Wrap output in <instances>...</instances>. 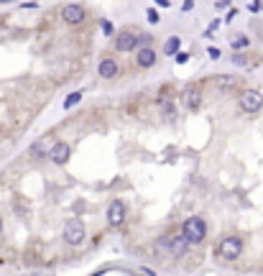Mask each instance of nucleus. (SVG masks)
<instances>
[{"label": "nucleus", "instance_id": "10", "mask_svg": "<svg viewBox=\"0 0 263 276\" xmlns=\"http://www.w3.org/2000/svg\"><path fill=\"white\" fill-rule=\"evenodd\" d=\"M156 51L154 49H148V46H141L138 49V54H136V64L138 67H143V69H148V67H154L156 64Z\"/></svg>", "mask_w": 263, "mask_h": 276}, {"label": "nucleus", "instance_id": "14", "mask_svg": "<svg viewBox=\"0 0 263 276\" xmlns=\"http://www.w3.org/2000/svg\"><path fill=\"white\" fill-rule=\"evenodd\" d=\"M215 85H217L220 90H233V87L238 85V80H235L233 74H217V77H215Z\"/></svg>", "mask_w": 263, "mask_h": 276}, {"label": "nucleus", "instance_id": "15", "mask_svg": "<svg viewBox=\"0 0 263 276\" xmlns=\"http://www.w3.org/2000/svg\"><path fill=\"white\" fill-rule=\"evenodd\" d=\"M179 46H181V38L179 36H171V38H166V44H164V54H179Z\"/></svg>", "mask_w": 263, "mask_h": 276}, {"label": "nucleus", "instance_id": "16", "mask_svg": "<svg viewBox=\"0 0 263 276\" xmlns=\"http://www.w3.org/2000/svg\"><path fill=\"white\" fill-rule=\"evenodd\" d=\"M80 100H82V92H72V95H67V100H64V110H72L74 105H80Z\"/></svg>", "mask_w": 263, "mask_h": 276}, {"label": "nucleus", "instance_id": "7", "mask_svg": "<svg viewBox=\"0 0 263 276\" xmlns=\"http://www.w3.org/2000/svg\"><path fill=\"white\" fill-rule=\"evenodd\" d=\"M69 153H72V148H69V143L67 141H56L54 146H51V151H49V159H51V164H67L69 161Z\"/></svg>", "mask_w": 263, "mask_h": 276}, {"label": "nucleus", "instance_id": "20", "mask_svg": "<svg viewBox=\"0 0 263 276\" xmlns=\"http://www.w3.org/2000/svg\"><path fill=\"white\" fill-rule=\"evenodd\" d=\"M156 251H161V253H169V238H161V241L156 243Z\"/></svg>", "mask_w": 263, "mask_h": 276}, {"label": "nucleus", "instance_id": "6", "mask_svg": "<svg viewBox=\"0 0 263 276\" xmlns=\"http://www.w3.org/2000/svg\"><path fill=\"white\" fill-rule=\"evenodd\" d=\"M200 100H202V90H200V85H186L184 87V92H181V102H184V107H189V110H197L200 107Z\"/></svg>", "mask_w": 263, "mask_h": 276}, {"label": "nucleus", "instance_id": "19", "mask_svg": "<svg viewBox=\"0 0 263 276\" xmlns=\"http://www.w3.org/2000/svg\"><path fill=\"white\" fill-rule=\"evenodd\" d=\"M233 64H235V67H245V64H248V57H245V54H235V57H233Z\"/></svg>", "mask_w": 263, "mask_h": 276}, {"label": "nucleus", "instance_id": "17", "mask_svg": "<svg viewBox=\"0 0 263 276\" xmlns=\"http://www.w3.org/2000/svg\"><path fill=\"white\" fill-rule=\"evenodd\" d=\"M248 44H250L248 36H235V38H233V49H235V51H238V49H245Z\"/></svg>", "mask_w": 263, "mask_h": 276}, {"label": "nucleus", "instance_id": "5", "mask_svg": "<svg viewBox=\"0 0 263 276\" xmlns=\"http://www.w3.org/2000/svg\"><path fill=\"white\" fill-rule=\"evenodd\" d=\"M61 18H64V23H69V26L82 23V21H85V6H80V3L64 6V8H61Z\"/></svg>", "mask_w": 263, "mask_h": 276}, {"label": "nucleus", "instance_id": "2", "mask_svg": "<svg viewBox=\"0 0 263 276\" xmlns=\"http://www.w3.org/2000/svg\"><path fill=\"white\" fill-rule=\"evenodd\" d=\"M85 223L82 220H77V217H72V220H67L64 223V241L69 243V246H80L82 241H85Z\"/></svg>", "mask_w": 263, "mask_h": 276}, {"label": "nucleus", "instance_id": "18", "mask_svg": "<svg viewBox=\"0 0 263 276\" xmlns=\"http://www.w3.org/2000/svg\"><path fill=\"white\" fill-rule=\"evenodd\" d=\"M159 105H161V113H164V115H166V118H171V115H174V110H176V107H174V102H171V100H161V102H159Z\"/></svg>", "mask_w": 263, "mask_h": 276}, {"label": "nucleus", "instance_id": "11", "mask_svg": "<svg viewBox=\"0 0 263 276\" xmlns=\"http://www.w3.org/2000/svg\"><path fill=\"white\" fill-rule=\"evenodd\" d=\"M97 74L102 77V80H110V77L118 74V62L115 59H102L100 67H97Z\"/></svg>", "mask_w": 263, "mask_h": 276}, {"label": "nucleus", "instance_id": "4", "mask_svg": "<svg viewBox=\"0 0 263 276\" xmlns=\"http://www.w3.org/2000/svg\"><path fill=\"white\" fill-rule=\"evenodd\" d=\"M238 105H240V110H243V113L253 115V113H258V110L263 107V95H260L258 90H245V92H240Z\"/></svg>", "mask_w": 263, "mask_h": 276}, {"label": "nucleus", "instance_id": "21", "mask_svg": "<svg viewBox=\"0 0 263 276\" xmlns=\"http://www.w3.org/2000/svg\"><path fill=\"white\" fill-rule=\"evenodd\" d=\"M174 62H176V64H186V62H189V54H186V51H179V54L174 57Z\"/></svg>", "mask_w": 263, "mask_h": 276}, {"label": "nucleus", "instance_id": "26", "mask_svg": "<svg viewBox=\"0 0 263 276\" xmlns=\"http://www.w3.org/2000/svg\"><path fill=\"white\" fill-rule=\"evenodd\" d=\"M0 233H3V217H0Z\"/></svg>", "mask_w": 263, "mask_h": 276}, {"label": "nucleus", "instance_id": "9", "mask_svg": "<svg viewBox=\"0 0 263 276\" xmlns=\"http://www.w3.org/2000/svg\"><path fill=\"white\" fill-rule=\"evenodd\" d=\"M138 46V36L136 33H130V31H123V33H118V38H115V49L118 51H133Z\"/></svg>", "mask_w": 263, "mask_h": 276}, {"label": "nucleus", "instance_id": "12", "mask_svg": "<svg viewBox=\"0 0 263 276\" xmlns=\"http://www.w3.org/2000/svg\"><path fill=\"white\" fill-rule=\"evenodd\" d=\"M186 246H189V243H186V238H184L181 233L174 235V238H169V253H171V256H184Z\"/></svg>", "mask_w": 263, "mask_h": 276}, {"label": "nucleus", "instance_id": "8", "mask_svg": "<svg viewBox=\"0 0 263 276\" xmlns=\"http://www.w3.org/2000/svg\"><path fill=\"white\" fill-rule=\"evenodd\" d=\"M125 202H120V200H115V202H110V207H107V225H120L123 220H125Z\"/></svg>", "mask_w": 263, "mask_h": 276}, {"label": "nucleus", "instance_id": "3", "mask_svg": "<svg viewBox=\"0 0 263 276\" xmlns=\"http://www.w3.org/2000/svg\"><path fill=\"white\" fill-rule=\"evenodd\" d=\"M217 253H220L222 258H228V261H235V258L243 253V241L235 238V235H228V238H222V241H220Z\"/></svg>", "mask_w": 263, "mask_h": 276}, {"label": "nucleus", "instance_id": "25", "mask_svg": "<svg viewBox=\"0 0 263 276\" xmlns=\"http://www.w3.org/2000/svg\"><path fill=\"white\" fill-rule=\"evenodd\" d=\"M102 31H105V33H112V26H110L107 21H102Z\"/></svg>", "mask_w": 263, "mask_h": 276}, {"label": "nucleus", "instance_id": "22", "mask_svg": "<svg viewBox=\"0 0 263 276\" xmlns=\"http://www.w3.org/2000/svg\"><path fill=\"white\" fill-rule=\"evenodd\" d=\"M148 21H151V23H159V13H156V8H148Z\"/></svg>", "mask_w": 263, "mask_h": 276}, {"label": "nucleus", "instance_id": "23", "mask_svg": "<svg viewBox=\"0 0 263 276\" xmlns=\"http://www.w3.org/2000/svg\"><path fill=\"white\" fill-rule=\"evenodd\" d=\"M228 6H230L228 0H222V3H215V8H217V11H225V8H228Z\"/></svg>", "mask_w": 263, "mask_h": 276}, {"label": "nucleus", "instance_id": "1", "mask_svg": "<svg viewBox=\"0 0 263 276\" xmlns=\"http://www.w3.org/2000/svg\"><path fill=\"white\" fill-rule=\"evenodd\" d=\"M181 235L186 238V243L189 246H197L205 241V235H207V223L202 217H189L184 225H181Z\"/></svg>", "mask_w": 263, "mask_h": 276}, {"label": "nucleus", "instance_id": "24", "mask_svg": "<svg viewBox=\"0 0 263 276\" xmlns=\"http://www.w3.org/2000/svg\"><path fill=\"white\" fill-rule=\"evenodd\" d=\"M210 57H212V59H220V49H215V46H210Z\"/></svg>", "mask_w": 263, "mask_h": 276}, {"label": "nucleus", "instance_id": "13", "mask_svg": "<svg viewBox=\"0 0 263 276\" xmlns=\"http://www.w3.org/2000/svg\"><path fill=\"white\" fill-rule=\"evenodd\" d=\"M49 151H51V143H49L46 138H44V141H36V143L31 146V156H33L36 161L46 159V156H49Z\"/></svg>", "mask_w": 263, "mask_h": 276}]
</instances>
